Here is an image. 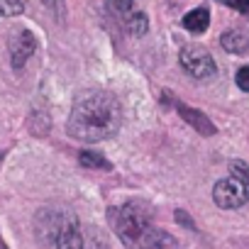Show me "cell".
<instances>
[{
    "label": "cell",
    "instance_id": "6da1fadb",
    "mask_svg": "<svg viewBox=\"0 0 249 249\" xmlns=\"http://www.w3.org/2000/svg\"><path fill=\"white\" fill-rule=\"evenodd\" d=\"M122 124V110L117 98L105 90H83L73 98L66 120V132L73 140L95 144L117 135Z\"/></svg>",
    "mask_w": 249,
    "mask_h": 249
},
{
    "label": "cell",
    "instance_id": "7a4b0ae2",
    "mask_svg": "<svg viewBox=\"0 0 249 249\" xmlns=\"http://www.w3.org/2000/svg\"><path fill=\"white\" fill-rule=\"evenodd\" d=\"M115 234L127 249H174L176 239L157 227L152 208L142 200H127L110 213Z\"/></svg>",
    "mask_w": 249,
    "mask_h": 249
},
{
    "label": "cell",
    "instance_id": "3957f363",
    "mask_svg": "<svg viewBox=\"0 0 249 249\" xmlns=\"http://www.w3.org/2000/svg\"><path fill=\"white\" fill-rule=\"evenodd\" d=\"M178 61H181V69L188 76H193V78H210L217 71L215 59L200 44H186L181 49V54H178Z\"/></svg>",
    "mask_w": 249,
    "mask_h": 249
},
{
    "label": "cell",
    "instance_id": "277c9868",
    "mask_svg": "<svg viewBox=\"0 0 249 249\" xmlns=\"http://www.w3.org/2000/svg\"><path fill=\"white\" fill-rule=\"evenodd\" d=\"M247 198H249V193H247L244 183L239 178H234V176L220 178L215 183V188H213V200L222 210H237V208H242L247 203Z\"/></svg>",
    "mask_w": 249,
    "mask_h": 249
},
{
    "label": "cell",
    "instance_id": "5b68a950",
    "mask_svg": "<svg viewBox=\"0 0 249 249\" xmlns=\"http://www.w3.org/2000/svg\"><path fill=\"white\" fill-rule=\"evenodd\" d=\"M66 217V210H52V208H44L35 215V234L42 244L47 247H54V239H56V232L61 227Z\"/></svg>",
    "mask_w": 249,
    "mask_h": 249
},
{
    "label": "cell",
    "instance_id": "8992f818",
    "mask_svg": "<svg viewBox=\"0 0 249 249\" xmlns=\"http://www.w3.org/2000/svg\"><path fill=\"white\" fill-rule=\"evenodd\" d=\"M8 49H10V61H13V69L20 71L30 56L37 52V39L30 30H18L13 32V37L8 39Z\"/></svg>",
    "mask_w": 249,
    "mask_h": 249
},
{
    "label": "cell",
    "instance_id": "52a82bcc",
    "mask_svg": "<svg viewBox=\"0 0 249 249\" xmlns=\"http://www.w3.org/2000/svg\"><path fill=\"white\" fill-rule=\"evenodd\" d=\"M54 249H83V234H81V227H78V220L73 213H66V217L56 232Z\"/></svg>",
    "mask_w": 249,
    "mask_h": 249
},
{
    "label": "cell",
    "instance_id": "ba28073f",
    "mask_svg": "<svg viewBox=\"0 0 249 249\" xmlns=\"http://www.w3.org/2000/svg\"><path fill=\"white\" fill-rule=\"evenodd\" d=\"M171 105L178 110V115L191 124V127H193L196 132H200L203 137H213V135L217 132V127L210 122V117H208L205 112H200V110H196V107H191V105H186V103H181V100H171Z\"/></svg>",
    "mask_w": 249,
    "mask_h": 249
},
{
    "label": "cell",
    "instance_id": "9c48e42d",
    "mask_svg": "<svg viewBox=\"0 0 249 249\" xmlns=\"http://www.w3.org/2000/svg\"><path fill=\"white\" fill-rule=\"evenodd\" d=\"M220 44L230 54H247L249 52V35H244L242 30H227L220 37Z\"/></svg>",
    "mask_w": 249,
    "mask_h": 249
},
{
    "label": "cell",
    "instance_id": "30bf717a",
    "mask_svg": "<svg viewBox=\"0 0 249 249\" xmlns=\"http://www.w3.org/2000/svg\"><path fill=\"white\" fill-rule=\"evenodd\" d=\"M210 25V13L208 8H196L191 13L183 15V27L191 32V35H203Z\"/></svg>",
    "mask_w": 249,
    "mask_h": 249
},
{
    "label": "cell",
    "instance_id": "8fae6325",
    "mask_svg": "<svg viewBox=\"0 0 249 249\" xmlns=\"http://www.w3.org/2000/svg\"><path fill=\"white\" fill-rule=\"evenodd\" d=\"M122 27L127 30L132 37H142V35H147V30H149V20H147V15H144V13L135 10L127 20L122 22Z\"/></svg>",
    "mask_w": 249,
    "mask_h": 249
},
{
    "label": "cell",
    "instance_id": "7c38bea8",
    "mask_svg": "<svg viewBox=\"0 0 249 249\" xmlns=\"http://www.w3.org/2000/svg\"><path fill=\"white\" fill-rule=\"evenodd\" d=\"M78 164H81L83 169H100V171H110V169H112V164H110L103 154L88 152V149L78 154Z\"/></svg>",
    "mask_w": 249,
    "mask_h": 249
},
{
    "label": "cell",
    "instance_id": "4fadbf2b",
    "mask_svg": "<svg viewBox=\"0 0 249 249\" xmlns=\"http://www.w3.org/2000/svg\"><path fill=\"white\" fill-rule=\"evenodd\" d=\"M107 10H110V15H115L120 22H124L137 8H135V0H107Z\"/></svg>",
    "mask_w": 249,
    "mask_h": 249
},
{
    "label": "cell",
    "instance_id": "5bb4252c",
    "mask_svg": "<svg viewBox=\"0 0 249 249\" xmlns=\"http://www.w3.org/2000/svg\"><path fill=\"white\" fill-rule=\"evenodd\" d=\"M27 127H30V132L35 137H44L49 132V127H52V122H49L47 112H32L30 120H27Z\"/></svg>",
    "mask_w": 249,
    "mask_h": 249
},
{
    "label": "cell",
    "instance_id": "9a60e30c",
    "mask_svg": "<svg viewBox=\"0 0 249 249\" xmlns=\"http://www.w3.org/2000/svg\"><path fill=\"white\" fill-rule=\"evenodd\" d=\"M27 8V0H0V18L22 15Z\"/></svg>",
    "mask_w": 249,
    "mask_h": 249
},
{
    "label": "cell",
    "instance_id": "2e32d148",
    "mask_svg": "<svg viewBox=\"0 0 249 249\" xmlns=\"http://www.w3.org/2000/svg\"><path fill=\"white\" fill-rule=\"evenodd\" d=\"M230 171H232L234 178H239V181L244 183V188H247V193H249V164H247V161H232V164H230Z\"/></svg>",
    "mask_w": 249,
    "mask_h": 249
},
{
    "label": "cell",
    "instance_id": "e0dca14e",
    "mask_svg": "<svg viewBox=\"0 0 249 249\" xmlns=\"http://www.w3.org/2000/svg\"><path fill=\"white\" fill-rule=\"evenodd\" d=\"M42 5L56 18V20H66V0H42Z\"/></svg>",
    "mask_w": 249,
    "mask_h": 249
},
{
    "label": "cell",
    "instance_id": "ac0fdd59",
    "mask_svg": "<svg viewBox=\"0 0 249 249\" xmlns=\"http://www.w3.org/2000/svg\"><path fill=\"white\" fill-rule=\"evenodd\" d=\"M234 83H237L239 90L249 93V66H242V69L234 73Z\"/></svg>",
    "mask_w": 249,
    "mask_h": 249
},
{
    "label": "cell",
    "instance_id": "d6986e66",
    "mask_svg": "<svg viewBox=\"0 0 249 249\" xmlns=\"http://www.w3.org/2000/svg\"><path fill=\"white\" fill-rule=\"evenodd\" d=\"M220 3L227 5V8H232L239 15H249V0H220Z\"/></svg>",
    "mask_w": 249,
    "mask_h": 249
},
{
    "label": "cell",
    "instance_id": "ffe728a7",
    "mask_svg": "<svg viewBox=\"0 0 249 249\" xmlns=\"http://www.w3.org/2000/svg\"><path fill=\"white\" fill-rule=\"evenodd\" d=\"M176 222H178V225H183V227H188V230H196V222L188 217V213H186V210H176Z\"/></svg>",
    "mask_w": 249,
    "mask_h": 249
},
{
    "label": "cell",
    "instance_id": "44dd1931",
    "mask_svg": "<svg viewBox=\"0 0 249 249\" xmlns=\"http://www.w3.org/2000/svg\"><path fill=\"white\" fill-rule=\"evenodd\" d=\"M0 249H8V244H5V239L0 237Z\"/></svg>",
    "mask_w": 249,
    "mask_h": 249
},
{
    "label": "cell",
    "instance_id": "7402d4cb",
    "mask_svg": "<svg viewBox=\"0 0 249 249\" xmlns=\"http://www.w3.org/2000/svg\"><path fill=\"white\" fill-rule=\"evenodd\" d=\"M3 159H5V152H0V164H3Z\"/></svg>",
    "mask_w": 249,
    "mask_h": 249
}]
</instances>
